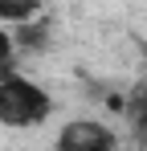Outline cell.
Returning <instances> with one entry per match:
<instances>
[{"label": "cell", "instance_id": "cell-1", "mask_svg": "<svg viewBox=\"0 0 147 151\" xmlns=\"http://www.w3.org/2000/svg\"><path fill=\"white\" fill-rule=\"evenodd\" d=\"M53 98L21 74H0V127H41Z\"/></svg>", "mask_w": 147, "mask_h": 151}, {"label": "cell", "instance_id": "cell-2", "mask_svg": "<svg viewBox=\"0 0 147 151\" xmlns=\"http://www.w3.org/2000/svg\"><path fill=\"white\" fill-rule=\"evenodd\" d=\"M53 151H115V131L98 119H70L57 131Z\"/></svg>", "mask_w": 147, "mask_h": 151}, {"label": "cell", "instance_id": "cell-3", "mask_svg": "<svg viewBox=\"0 0 147 151\" xmlns=\"http://www.w3.org/2000/svg\"><path fill=\"white\" fill-rule=\"evenodd\" d=\"M41 17V8L33 4V0H0V25H29V21H37Z\"/></svg>", "mask_w": 147, "mask_h": 151}, {"label": "cell", "instance_id": "cell-4", "mask_svg": "<svg viewBox=\"0 0 147 151\" xmlns=\"http://www.w3.org/2000/svg\"><path fill=\"white\" fill-rule=\"evenodd\" d=\"M12 41L24 45V49H45V45H49V25H45V21H29V25L12 29Z\"/></svg>", "mask_w": 147, "mask_h": 151}, {"label": "cell", "instance_id": "cell-5", "mask_svg": "<svg viewBox=\"0 0 147 151\" xmlns=\"http://www.w3.org/2000/svg\"><path fill=\"white\" fill-rule=\"evenodd\" d=\"M122 110H127V119H131V127H135V135L147 139V90H143V94H135Z\"/></svg>", "mask_w": 147, "mask_h": 151}, {"label": "cell", "instance_id": "cell-6", "mask_svg": "<svg viewBox=\"0 0 147 151\" xmlns=\"http://www.w3.org/2000/svg\"><path fill=\"white\" fill-rule=\"evenodd\" d=\"M12 53H17L12 29H4V25H0V74H8V65H12Z\"/></svg>", "mask_w": 147, "mask_h": 151}]
</instances>
